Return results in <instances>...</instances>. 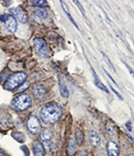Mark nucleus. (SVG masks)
<instances>
[{"label":"nucleus","instance_id":"obj_16","mask_svg":"<svg viewBox=\"0 0 134 156\" xmlns=\"http://www.w3.org/2000/svg\"><path fill=\"white\" fill-rule=\"evenodd\" d=\"M60 3H61V5H62V8H63V9H64V12H65V13H66V15L67 16L68 19H70V20L71 21V22L73 24H74V26L77 28V29L79 30V27H78V26H77V23L75 22V20H74V19H73V17H72L71 15V14H70V11H69V8H68L67 5L63 1H60Z\"/></svg>","mask_w":134,"mask_h":156},{"label":"nucleus","instance_id":"obj_32","mask_svg":"<svg viewBox=\"0 0 134 156\" xmlns=\"http://www.w3.org/2000/svg\"><path fill=\"white\" fill-rule=\"evenodd\" d=\"M0 156H7V155L4 153L3 151L1 149H0Z\"/></svg>","mask_w":134,"mask_h":156},{"label":"nucleus","instance_id":"obj_29","mask_svg":"<svg viewBox=\"0 0 134 156\" xmlns=\"http://www.w3.org/2000/svg\"><path fill=\"white\" fill-rule=\"evenodd\" d=\"M126 127L127 129H128L129 131H132V125H131V123H130V122L127 123V124H126Z\"/></svg>","mask_w":134,"mask_h":156},{"label":"nucleus","instance_id":"obj_27","mask_svg":"<svg viewBox=\"0 0 134 156\" xmlns=\"http://www.w3.org/2000/svg\"><path fill=\"white\" fill-rule=\"evenodd\" d=\"M109 87H110V88H111V89L112 90V91L113 92V93H114L115 94H116V96L118 97V98H119V99H120V100H123V97H122L121 96V94L119 93H118V91H116V90L114 89V88H113V87H112V86L110 85V84H109Z\"/></svg>","mask_w":134,"mask_h":156},{"label":"nucleus","instance_id":"obj_6","mask_svg":"<svg viewBox=\"0 0 134 156\" xmlns=\"http://www.w3.org/2000/svg\"><path fill=\"white\" fill-rule=\"evenodd\" d=\"M11 13L13 14L18 21L22 24H26L28 22V17L26 12L24 11L21 7L18 6L15 7L10 8L9 9Z\"/></svg>","mask_w":134,"mask_h":156},{"label":"nucleus","instance_id":"obj_4","mask_svg":"<svg viewBox=\"0 0 134 156\" xmlns=\"http://www.w3.org/2000/svg\"><path fill=\"white\" fill-rule=\"evenodd\" d=\"M0 21L4 24L7 30L11 34H14L17 31L18 23L14 16L11 14H5L0 16Z\"/></svg>","mask_w":134,"mask_h":156},{"label":"nucleus","instance_id":"obj_18","mask_svg":"<svg viewBox=\"0 0 134 156\" xmlns=\"http://www.w3.org/2000/svg\"><path fill=\"white\" fill-rule=\"evenodd\" d=\"M60 93L62 94V96L64 98H68L70 96V91H69L68 88L67 87L66 85L64 84H61L60 87Z\"/></svg>","mask_w":134,"mask_h":156},{"label":"nucleus","instance_id":"obj_22","mask_svg":"<svg viewBox=\"0 0 134 156\" xmlns=\"http://www.w3.org/2000/svg\"><path fill=\"white\" fill-rule=\"evenodd\" d=\"M74 2L76 4V5L78 7V8L79 9L80 11L81 12V13H82V15H83L84 17H86V14H85L84 9V8L83 7V6L81 5V4L80 3V2L79 1H74Z\"/></svg>","mask_w":134,"mask_h":156},{"label":"nucleus","instance_id":"obj_19","mask_svg":"<svg viewBox=\"0 0 134 156\" xmlns=\"http://www.w3.org/2000/svg\"><path fill=\"white\" fill-rule=\"evenodd\" d=\"M101 54H102V55H103V58L104 60L105 61V63H106L107 64V65L109 66V67H110V68L112 70L115 72V67H114V66H113V63H111V61L110 60V59H109L108 58V56H107L106 55H105L104 53H103V52H101Z\"/></svg>","mask_w":134,"mask_h":156},{"label":"nucleus","instance_id":"obj_23","mask_svg":"<svg viewBox=\"0 0 134 156\" xmlns=\"http://www.w3.org/2000/svg\"><path fill=\"white\" fill-rule=\"evenodd\" d=\"M32 3H34L35 5L41 7H44L47 5V3L45 1H43V0H41V1H38V0H35V1H31Z\"/></svg>","mask_w":134,"mask_h":156},{"label":"nucleus","instance_id":"obj_12","mask_svg":"<svg viewBox=\"0 0 134 156\" xmlns=\"http://www.w3.org/2000/svg\"><path fill=\"white\" fill-rule=\"evenodd\" d=\"M33 152L34 156H44V150L39 142L35 141L33 144Z\"/></svg>","mask_w":134,"mask_h":156},{"label":"nucleus","instance_id":"obj_7","mask_svg":"<svg viewBox=\"0 0 134 156\" xmlns=\"http://www.w3.org/2000/svg\"><path fill=\"white\" fill-rule=\"evenodd\" d=\"M26 125L28 131L33 134H35L39 133L41 129V124L39 120L35 116H31L28 118Z\"/></svg>","mask_w":134,"mask_h":156},{"label":"nucleus","instance_id":"obj_25","mask_svg":"<svg viewBox=\"0 0 134 156\" xmlns=\"http://www.w3.org/2000/svg\"><path fill=\"white\" fill-rule=\"evenodd\" d=\"M123 64L126 66V68L128 69V72H129V73H130V75L132 76V77H133V79L134 80V70H133L127 64V63H126L125 62H124V61H123Z\"/></svg>","mask_w":134,"mask_h":156},{"label":"nucleus","instance_id":"obj_20","mask_svg":"<svg viewBox=\"0 0 134 156\" xmlns=\"http://www.w3.org/2000/svg\"><path fill=\"white\" fill-rule=\"evenodd\" d=\"M83 133L81 132V131L79 129H77L76 131V139H77V142H78L79 144H81L82 142L83 141Z\"/></svg>","mask_w":134,"mask_h":156},{"label":"nucleus","instance_id":"obj_5","mask_svg":"<svg viewBox=\"0 0 134 156\" xmlns=\"http://www.w3.org/2000/svg\"><path fill=\"white\" fill-rule=\"evenodd\" d=\"M34 46L36 52L43 57H48L49 56V52L47 48V43L43 38H37L34 40Z\"/></svg>","mask_w":134,"mask_h":156},{"label":"nucleus","instance_id":"obj_2","mask_svg":"<svg viewBox=\"0 0 134 156\" xmlns=\"http://www.w3.org/2000/svg\"><path fill=\"white\" fill-rule=\"evenodd\" d=\"M31 104V98L29 94H22L14 98L11 102V106L14 110L22 112L26 110Z\"/></svg>","mask_w":134,"mask_h":156},{"label":"nucleus","instance_id":"obj_13","mask_svg":"<svg viewBox=\"0 0 134 156\" xmlns=\"http://www.w3.org/2000/svg\"><path fill=\"white\" fill-rule=\"evenodd\" d=\"M91 71H92V73L93 77H94V83H95L96 87H98L99 89H100L101 91H103L106 93H109V91H108L107 88L105 87V86L102 83H101V81H100L98 76H97V75L96 74V73L94 71V70L91 68Z\"/></svg>","mask_w":134,"mask_h":156},{"label":"nucleus","instance_id":"obj_11","mask_svg":"<svg viewBox=\"0 0 134 156\" xmlns=\"http://www.w3.org/2000/svg\"><path fill=\"white\" fill-rule=\"evenodd\" d=\"M77 142L75 141V137L72 136L71 137L68 143V147H67L68 154L70 156H74L77 152Z\"/></svg>","mask_w":134,"mask_h":156},{"label":"nucleus","instance_id":"obj_31","mask_svg":"<svg viewBox=\"0 0 134 156\" xmlns=\"http://www.w3.org/2000/svg\"><path fill=\"white\" fill-rule=\"evenodd\" d=\"M126 134H127V136L129 137V139H130V140H131V141L134 144V139H133V138L131 136V135H130V134H129L128 133H126Z\"/></svg>","mask_w":134,"mask_h":156},{"label":"nucleus","instance_id":"obj_14","mask_svg":"<svg viewBox=\"0 0 134 156\" xmlns=\"http://www.w3.org/2000/svg\"><path fill=\"white\" fill-rule=\"evenodd\" d=\"M89 139H90V142L93 146H99L101 142V139L100 136L98 134L94 132V131H91L90 133V137H89Z\"/></svg>","mask_w":134,"mask_h":156},{"label":"nucleus","instance_id":"obj_10","mask_svg":"<svg viewBox=\"0 0 134 156\" xmlns=\"http://www.w3.org/2000/svg\"><path fill=\"white\" fill-rule=\"evenodd\" d=\"M107 150L109 156H118L119 153V148L116 143L109 141L107 144Z\"/></svg>","mask_w":134,"mask_h":156},{"label":"nucleus","instance_id":"obj_28","mask_svg":"<svg viewBox=\"0 0 134 156\" xmlns=\"http://www.w3.org/2000/svg\"><path fill=\"white\" fill-rule=\"evenodd\" d=\"M107 130L108 131V133L112 134L114 132V126L112 124H108L107 126Z\"/></svg>","mask_w":134,"mask_h":156},{"label":"nucleus","instance_id":"obj_17","mask_svg":"<svg viewBox=\"0 0 134 156\" xmlns=\"http://www.w3.org/2000/svg\"><path fill=\"white\" fill-rule=\"evenodd\" d=\"M12 136L15 139L16 141H17L18 142L22 143L26 141V137L22 133L20 132H15L12 134Z\"/></svg>","mask_w":134,"mask_h":156},{"label":"nucleus","instance_id":"obj_15","mask_svg":"<svg viewBox=\"0 0 134 156\" xmlns=\"http://www.w3.org/2000/svg\"><path fill=\"white\" fill-rule=\"evenodd\" d=\"M32 9H33V11L35 15L39 16V18L46 19L48 17V12L46 9L41 7H34Z\"/></svg>","mask_w":134,"mask_h":156},{"label":"nucleus","instance_id":"obj_21","mask_svg":"<svg viewBox=\"0 0 134 156\" xmlns=\"http://www.w3.org/2000/svg\"><path fill=\"white\" fill-rule=\"evenodd\" d=\"M30 86V83L28 81H26L24 83L23 85H22L18 89L17 93H22L24 91H25L26 90H27L28 89V87H29Z\"/></svg>","mask_w":134,"mask_h":156},{"label":"nucleus","instance_id":"obj_34","mask_svg":"<svg viewBox=\"0 0 134 156\" xmlns=\"http://www.w3.org/2000/svg\"><path fill=\"white\" fill-rule=\"evenodd\" d=\"M133 46H134V42H133Z\"/></svg>","mask_w":134,"mask_h":156},{"label":"nucleus","instance_id":"obj_26","mask_svg":"<svg viewBox=\"0 0 134 156\" xmlns=\"http://www.w3.org/2000/svg\"><path fill=\"white\" fill-rule=\"evenodd\" d=\"M20 148H21V150H22V151L24 152V156H29L30 155L29 150H28V147L26 146H25V145L22 146L21 147H20Z\"/></svg>","mask_w":134,"mask_h":156},{"label":"nucleus","instance_id":"obj_1","mask_svg":"<svg viewBox=\"0 0 134 156\" xmlns=\"http://www.w3.org/2000/svg\"><path fill=\"white\" fill-rule=\"evenodd\" d=\"M63 114L62 107L58 103L48 104L41 109L39 116L43 123L52 125L57 122Z\"/></svg>","mask_w":134,"mask_h":156},{"label":"nucleus","instance_id":"obj_24","mask_svg":"<svg viewBox=\"0 0 134 156\" xmlns=\"http://www.w3.org/2000/svg\"><path fill=\"white\" fill-rule=\"evenodd\" d=\"M9 75V70H5V71H3L2 74H1V77H0V80H1L2 82L5 81L7 79V77Z\"/></svg>","mask_w":134,"mask_h":156},{"label":"nucleus","instance_id":"obj_9","mask_svg":"<svg viewBox=\"0 0 134 156\" xmlns=\"http://www.w3.org/2000/svg\"><path fill=\"white\" fill-rule=\"evenodd\" d=\"M47 90L42 84H36L33 87V94L34 97L38 100H41L45 96Z\"/></svg>","mask_w":134,"mask_h":156},{"label":"nucleus","instance_id":"obj_8","mask_svg":"<svg viewBox=\"0 0 134 156\" xmlns=\"http://www.w3.org/2000/svg\"><path fill=\"white\" fill-rule=\"evenodd\" d=\"M52 137H53V133L50 129H44L41 133L40 137L41 138L44 148L47 151H50L51 148V140L52 138Z\"/></svg>","mask_w":134,"mask_h":156},{"label":"nucleus","instance_id":"obj_33","mask_svg":"<svg viewBox=\"0 0 134 156\" xmlns=\"http://www.w3.org/2000/svg\"><path fill=\"white\" fill-rule=\"evenodd\" d=\"M128 156H134V154H130V155H129Z\"/></svg>","mask_w":134,"mask_h":156},{"label":"nucleus","instance_id":"obj_3","mask_svg":"<svg viewBox=\"0 0 134 156\" xmlns=\"http://www.w3.org/2000/svg\"><path fill=\"white\" fill-rule=\"evenodd\" d=\"M27 74L24 72H16L11 75L4 85V87L7 90L13 91L15 88L25 81Z\"/></svg>","mask_w":134,"mask_h":156},{"label":"nucleus","instance_id":"obj_30","mask_svg":"<svg viewBox=\"0 0 134 156\" xmlns=\"http://www.w3.org/2000/svg\"><path fill=\"white\" fill-rule=\"evenodd\" d=\"M103 70H104V71L105 72V73H106V74H107V76H108L109 77V78H110V79H111V80L113 81V83H115V84L116 85H117V83H116V82H115V81L114 80H113V78H112V77L111 76V75H110V74H109V73H108V72H107V70H105V69H103Z\"/></svg>","mask_w":134,"mask_h":156}]
</instances>
